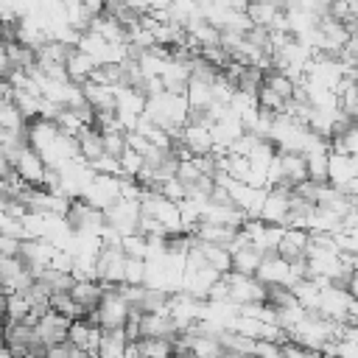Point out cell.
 Wrapping results in <instances>:
<instances>
[{"label": "cell", "instance_id": "52a82bcc", "mask_svg": "<svg viewBox=\"0 0 358 358\" xmlns=\"http://www.w3.org/2000/svg\"><path fill=\"white\" fill-rule=\"evenodd\" d=\"M308 249V232L305 229H282V238L277 243V257L285 263H294L299 257H305Z\"/></svg>", "mask_w": 358, "mask_h": 358}, {"label": "cell", "instance_id": "30bf717a", "mask_svg": "<svg viewBox=\"0 0 358 358\" xmlns=\"http://www.w3.org/2000/svg\"><path fill=\"white\" fill-rule=\"evenodd\" d=\"M260 260H263V255L255 246H243V249H238V252L229 255V271L243 274V277H255Z\"/></svg>", "mask_w": 358, "mask_h": 358}, {"label": "cell", "instance_id": "4fadbf2b", "mask_svg": "<svg viewBox=\"0 0 358 358\" xmlns=\"http://www.w3.org/2000/svg\"><path fill=\"white\" fill-rule=\"evenodd\" d=\"M28 123L22 120L20 109L11 103V98H0V131H22Z\"/></svg>", "mask_w": 358, "mask_h": 358}, {"label": "cell", "instance_id": "5b68a950", "mask_svg": "<svg viewBox=\"0 0 358 358\" xmlns=\"http://www.w3.org/2000/svg\"><path fill=\"white\" fill-rule=\"evenodd\" d=\"M67 344L76 347V350H81V352L95 355L98 352V344H101V330L92 327V324H87L84 319L70 322V327H67Z\"/></svg>", "mask_w": 358, "mask_h": 358}, {"label": "cell", "instance_id": "9a60e30c", "mask_svg": "<svg viewBox=\"0 0 358 358\" xmlns=\"http://www.w3.org/2000/svg\"><path fill=\"white\" fill-rule=\"evenodd\" d=\"M101 143H103V154L120 159V154L126 151V131L115 129V131H101Z\"/></svg>", "mask_w": 358, "mask_h": 358}, {"label": "cell", "instance_id": "ba28073f", "mask_svg": "<svg viewBox=\"0 0 358 358\" xmlns=\"http://www.w3.org/2000/svg\"><path fill=\"white\" fill-rule=\"evenodd\" d=\"M95 67H98V62H95L92 56L76 50V48H73V50L67 53V59H64V73H67V81H73V84H84Z\"/></svg>", "mask_w": 358, "mask_h": 358}, {"label": "cell", "instance_id": "7c38bea8", "mask_svg": "<svg viewBox=\"0 0 358 358\" xmlns=\"http://www.w3.org/2000/svg\"><path fill=\"white\" fill-rule=\"evenodd\" d=\"M50 294H70V288H73V274H64V271H56V268H42V274L36 277Z\"/></svg>", "mask_w": 358, "mask_h": 358}, {"label": "cell", "instance_id": "3957f363", "mask_svg": "<svg viewBox=\"0 0 358 358\" xmlns=\"http://www.w3.org/2000/svg\"><path fill=\"white\" fill-rule=\"evenodd\" d=\"M255 280L263 282V285H282V288H291L296 282L291 268H288V263L280 260L277 252H263V260H260V266L255 271Z\"/></svg>", "mask_w": 358, "mask_h": 358}, {"label": "cell", "instance_id": "9c48e42d", "mask_svg": "<svg viewBox=\"0 0 358 358\" xmlns=\"http://www.w3.org/2000/svg\"><path fill=\"white\" fill-rule=\"evenodd\" d=\"M76 145H78V157L90 165L92 159H98L103 154V143H101V131L95 126H84L76 134Z\"/></svg>", "mask_w": 358, "mask_h": 358}, {"label": "cell", "instance_id": "6da1fadb", "mask_svg": "<svg viewBox=\"0 0 358 358\" xmlns=\"http://www.w3.org/2000/svg\"><path fill=\"white\" fill-rule=\"evenodd\" d=\"M288 199H291V187H285V185L268 187L257 221H263V224H268V227H282L285 218H288Z\"/></svg>", "mask_w": 358, "mask_h": 358}, {"label": "cell", "instance_id": "7a4b0ae2", "mask_svg": "<svg viewBox=\"0 0 358 358\" xmlns=\"http://www.w3.org/2000/svg\"><path fill=\"white\" fill-rule=\"evenodd\" d=\"M137 218H140L137 201H123V199H117L109 210H103V221H106L120 238L137 232Z\"/></svg>", "mask_w": 358, "mask_h": 358}, {"label": "cell", "instance_id": "e0dca14e", "mask_svg": "<svg viewBox=\"0 0 358 358\" xmlns=\"http://www.w3.org/2000/svg\"><path fill=\"white\" fill-rule=\"evenodd\" d=\"M143 277H145V260L126 257L123 260V282L126 285H143Z\"/></svg>", "mask_w": 358, "mask_h": 358}, {"label": "cell", "instance_id": "5bb4252c", "mask_svg": "<svg viewBox=\"0 0 358 358\" xmlns=\"http://www.w3.org/2000/svg\"><path fill=\"white\" fill-rule=\"evenodd\" d=\"M134 347L143 358H171L173 355V344L165 338H140Z\"/></svg>", "mask_w": 358, "mask_h": 358}, {"label": "cell", "instance_id": "277c9868", "mask_svg": "<svg viewBox=\"0 0 358 358\" xmlns=\"http://www.w3.org/2000/svg\"><path fill=\"white\" fill-rule=\"evenodd\" d=\"M67 327L70 322L53 310H48L45 316H39L34 322V338L48 350V347H56V344H64L67 341Z\"/></svg>", "mask_w": 358, "mask_h": 358}, {"label": "cell", "instance_id": "8992f818", "mask_svg": "<svg viewBox=\"0 0 358 358\" xmlns=\"http://www.w3.org/2000/svg\"><path fill=\"white\" fill-rule=\"evenodd\" d=\"M350 179H358V162L347 154H327V185L338 187Z\"/></svg>", "mask_w": 358, "mask_h": 358}, {"label": "cell", "instance_id": "ffe728a7", "mask_svg": "<svg viewBox=\"0 0 358 358\" xmlns=\"http://www.w3.org/2000/svg\"><path fill=\"white\" fill-rule=\"evenodd\" d=\"M171 358H190V355H171Z\"/></svg>", "mask_w": 358, "mask_h": 358}, {"label": "cell", "instance_id": "8fae6325", "mask_svg": "<svg viewBox=\"0 0 358 358\" xmlns=\"http://www.w3.org/2000/svg\"><path fill=\"white\" fill-rule=\"evenodd\" d=\"M101 296H103V288H101L98 282H73V288H70V299H73L84 313L95 310L98 302H101Z\"/></svg>", "mask_w": 358, "mask_h": 358}, {"label": "cell", "instance_id": "d6986e66", "mask_svg": "<svg viewBox=\"0 0 358 358\" xmlns=\"http://www.w3.org/2000/svg\"><path fill=\"white\" fill-rule=\"evenodd\" d=\"M221 358H252V355H241V352H229V350H224Z\"/></svg>", "mask_w": 358, "mask_h": 358}, {"label": "cell", "instance_id": "ac0fdd59", "mask_svg": "<svg viewBox=\"0 0 358 358\" xmlns=\"http://www.w3.org/2000/svg\"><path fill=\"white\" fill-rule=\"evenodd\" d=\"M117 162H120L123 176H129V179H134V176L140 173V168H143V157H140V154H134V151H129V148L120 154V159H117Z\"/></svg>", "mask_w": 358, "mask_h": 358}, {"label": "cell", "instance_id": "2e32d148", "mask_svg": "<svg viewBox=\"0 0 358 358\" xmlns=\"http://www.w3.org/2000/svg\"><path fill=\"white\" fill-rule=\"evenodd\" d=\"M90 171H92L95 176H115V179L123 176L120 162H117L115 157H106V154H101L98 159H92V162H90Z\"/></svg>", "mask_w": 358, "mask_h": 358}]
</instances>
